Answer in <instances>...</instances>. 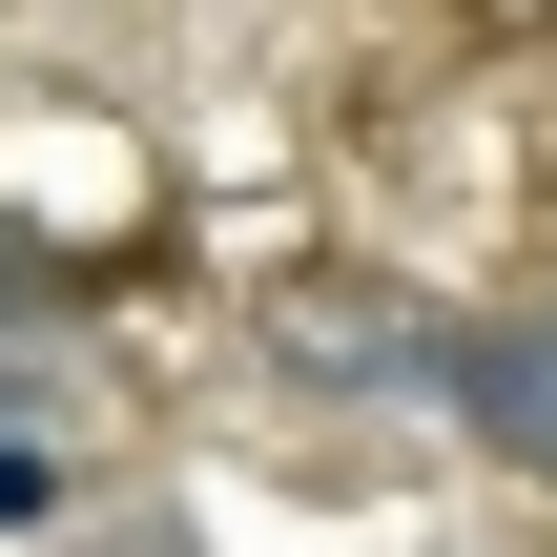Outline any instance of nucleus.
<instances>
[{"label":"nucleus","instance_id":"1","mask_svg":"<svg viewBox=\"0 0 557 557\" xmlns=\"http://www.w3.org/2000/svg\"><path fill=\"white\" fill-rule=\"evenodd\" d=\"M434 413H455V455L557 496V310H455L434 331Z\"/></svg>","mask_w":557,"mask_h":557}]
</instances>
